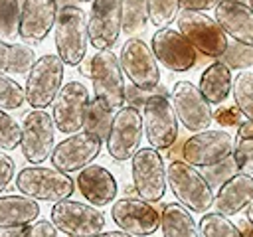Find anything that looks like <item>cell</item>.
<instances>
[{"mask_svg": "<svg viewBox=\"0 0 253 237\" xmlns=\"http://www.w3.org/2000/svg\"><path fill=\"white\" fill-rule=\"evenodd\" d=\"M53 40H55L57 55L63 61V65L77 67L85 59L89 45L85 12L73 4L61 6L53 26Z\"/></svg>", "mask_w": 253, "mask_h": 237, "instance_id": "1", "label": "cell"}, {"mask_svg": "<svg viewBox=\"0 0 253 237\" xmlns=\"http://www.w3.org/2000/svg\"><path fill=\"white\" fill-rule=\"evenodd\" d=\"M166 182L176 199L194 213H206L213 205V190L202 172L184 160H174L166 168Z\"/></svg>", "mask_w": 253, "mask_h": 237, "instance_id": "2", "label": "cell"}, {"mask_svg": "<svg viewBox=\"0 0 253 237\" xmlns=\"http://www.w3.org/2000/svg\"><path fill=\"white\" fill-rule=\"evenodd\" d=\"M16 188L22 196L36 201H61L69 199L75 184L69 174L45 166H26L16 174Z\"/></svg>", "mask_w": 253, "mask_h": 237, "instance_id": "3", "label": "cell"}, {"mask_svg": "<svg viewBox=\"0 0 253 237\" xmlns=\"http://www.w3.org/2000/svg\"><path fill=\"white\" fill-rule=\"evenodd\" d=\"M176 22L178 32L198 49V53L211 59H219L223 55L227 47V36L211 16L204 12L182 10Z\"/></svg>", "mask_w": 253, "mask_h": 237, "instance_id": "4", "label": "cell"}, {"mask_svg": "<svg viewBox=\"0 0 253 237\" xmlns=\"http://www.w3.org/2000/svg\"><path fill=\"white\" fill-rule=\"evenodd\" d=\"M63 87V61L59 55L45 53L36 59L26 77V101L32 109L49 107Z\"/></svg>", "mask_w": 253, "mask_h": 237, "instance_id": "5", "label": "cell"}, {"mask_svg": "<svg viewBox=\"0 0 253 237\" xmlns=\"http://www.w3.org/2000/svg\"><path fill=\"white\" fill-rule=\"evenodd\" d=\"M57 231L69 237H95L105 229V215L99 207L75 199L55 201L49 219Z\"/></svg>", "mask_w": 253, "mask_h": 237, "instance_id": "6", "label": "cell"}, {"mask_svg": "<svg viewBox=\"0 0 253 237\" xmlns=\"http://www.w3.org/2000/svg\"><path fill=\"white\" fill-rule=\"evenodd\" d=\"M91 83L95 97L113 111L125 107V73L119 57L111 49H101L91 57Z\"/></svg>", "mask_w": 253, "mask_h": 237, "instance_id": "7", "label": "cell"}, {"mask_svg": "<svg viewBox=\"0 0 253 237\" xmlns=\"http://www.w3.org/2000/svg\"><path fill=\"white\" fill-rule=\"evenodd\" d=\"M132 186L140 199L154 203L166 194V166L156 148H138L130 158Z\"/></svg>", "mask_w": 253, "mask_h": 237, "instance_id": "8", "label": "cell"}, {"mask_svg": "<svg viewBox=\"0 0 253 237\" xmlns=\"http://www.w3.org/2000/svg\"><path fill=\"white\" fill-rule=\"evenodd\" d=\"M140 111L142 128L150 148L168 150L178 138V117L172 101L166 95H152Z\"/></svg>", "mask_w": 253, "mask_h": 237, "instance_id": "9", "label": "cell"}, {"mask_svg": "<svg viewBox=\"0 0 253 237\" xmlns=\"http://www.w3.org/2000/svg\"><path fill=\"white\" fill-rule=\"evenodd\" d=\"M55 142V124L47 111L34 109L22 120V156L32 164L40 166L53 152Z\"/></svg>", "mask_w": 253, "mask_h": 237, "instance_id": "10", "label": "cell"}, {"mask_svg": "<svg viewBox=\"0 0 253 237\" xmlns=\"http://www.w3.org/2000/svg\"><path fill=\"white\" fill-rule=\"evenodd\" d=\"M121 67L130 85L152 91L160 85V69L152 47L140 38H128L121 47Z\"/></svg>", "mask_w": 253, "mask_h": 237, "instance_id": "11", "label": "cell"}, {"mask_svg": "<svg viewBox=\"0 0 253 237\" xmlns=\"http://www.w3.org/2000/svg\"><path fill=\"white\" fill-rule=\"evenodd\" d=\"M142 132H144V128H142L140 111L134 107H128V105L121 107L113 117V124L109 128V134L105 140L109 156L117 162L130 160L140 146Z\"/></svg>", "mask_w": 253, "mask_h": 237, "instance_id": "12", "label": "cell"}, {"mask_svg": "<svg viewBox=\"0 0 253 237\" xmlns=\"http://www.w3.org/2000/svg\"><path fill=\"white\" fill-rule=\"evenodd\" d=\"M233 154V136L227 130H202L186 138L182 160L194 168H210Z\"/></svg>", "mask_w": 253, "mask_h": 237, "instance_id": "13", "label": "cell"}, {"mask_svg": "<svg viewBox=\"0 0 253 237\" xmlns=\"http://www.w3.org/2000/svg\"><path fill=\"white\" fill-rule=\"evenodd\" d=\"M170 101H172L178 120L182 122L186 130L196 134V132L210 128L213 120V111L194 83L176 81L170 93Z\"/></svg>", "mask_w": 253, "mask_h": 237, "instance_id": "14", "label": "cell"}, {"mask_svg": "<svg viewBox=\"0 0 253 237\" xmlns=\"http://www.w3.org/2000/svg\"><path fill=\"white\" fill-rule=\"evenodd\" d=\"M89 43L101 49H111L123 34V0H93L87 16Z\"/></svg>", "mask_w": 253, "mask_h": 237, "instance_id": "15", "label": "cell"}, {"mask_svg": "<svg viewBox=\"0 0 253 237\" xmlns=\"http://www.w3.org/2000/svg\"><path fill=\"white\" fill-rule=\"evenodd\" d=\"M89 105V91L79 81H69L61 87L51 103V118L59 132L75 134L83 128L85 111Z\"/></svg>", "mask_w": 253, "mask_h": 237, "instance_id": "16", "label": "cell"}, {"mask_svg": "<svg viewBox=\"0 0 253 237\" xmlns=\"http://www.w3.org/2000/svg\"><path fill=\"white\" fill-rule=\"evenodd\" d=\"M101 148H103V140L83 130V132L69 134L65 140L57 142L49 160H51V166L63 174L77 172V170L81 172L83 168L91 166V162L99 156Z\"/></svg>", "mask_w": 253, "mask_h": 237, "instance_id": "17", "label": "cell"}, {"mask_svg": "<svg viewBox=\"0 0 253 237\" xmlns=\"http://www.w3.org/2000/svg\"><path fill=\"white\" fill-rule=\"evenodd\" d=\"M117 227L132 237H148L160 227V211L140 198H121L111 207Z\"/></svg>", "mask_w": 253, "mask_h": 237, "instance_id": "18", "label": "cell"}, {"mask_svg": "<svg viewBox=\"0 0 253 237\" xmlns=\"http://www.w3.org/2000/svg\"><path fill=\"white\" fill-rule=\"evenodd\" d=\"M150 47L156 61L170 71L184 73L198 65V49L178 30L160 28L158 32H154Z\"/></svg>", "mask_w": 253, "mask_h": 237, "instance_id": "19", "label": "cell"}, {"mask_svg": "<svg viewBox=\"0 0 253 237\" xmlns=\"http://www.w3.org/2000/svg\"><path fill=\"white\" fill-rule=\"evenodd\" d=\"M57 12V0H22L18 36L32 45L43 41L55 26Z\"/></svg>", "mask_w": 253, "mask_h": 237, "instance_id": "20", "label": "cell"}, {"mask_svg": "<svg viewBox=\"0 0 253 237\" xmlns=\"http://www.w3.org/2000/svg\"><path fill=\"white\" fill-rule=\"evenodd\" d=\"M217 26L235 41L253 45V10L245 2L221 0L213 14Z\"/></svg>", "mask_w": 253, "mask_h": 237, "instance_id": "21", "label": "cell"}, {"mask_svg": "<svg viewBox=\"0 0 253 237\" xmlns=\"http://www.w3.org/2000/svg\"><path fill=\"white\" fill-rule=\"evenodd\" d=\"M77 190L91 205L101 207V205H109L115 199L119 186L115 176L105 166L91 164L77 174Z\"/></svg>", "mask_w": 253, "mask_h": 237, "instance_id": "22", "label": "cell"}, {"mask_svg": "<svg viewBox=\"0 0 253 237\" xmlns=\"http://www.w3.org/2000/svg\"><path fill=\"white\" fill-rule=\"evenodd\" d=\"M251 201H253V176L241 172H237L233 178L221 184L217 188V194L213 196L215 211L225 217L235 215L241 209L249 207Z\"/></svg>", "mask_w": 253, "mask_h": 237, "instance_id": "23", "label": "cell"}, {"mask_svg": "<svg viewBox=\"0 0 253 237\" xmlns=\"http://www.w3.org/2000/svg\"><path fill=\"white\" fill-rule=\"evenodd\" d=\"M40 217V205L26 196H0V229L28 227Z\"/></svg>", "mask_w": 253, "mask_h": 237, "instance_id": "24", "label": "cell"}, {"mask_svg": "<svg viewBox=\"0 0 253 237\" xmlns=\"http://www.w3.org/2000/svg\"><path fill=\"white\" fill-rule=\"evenodd\" d=\"M198 89L210 105H221L231 95V89H233L231 69L225 67L221 61L210 63L200 77Z\"/></svg>", "mask_w": 253, "mask_h": 237, "instance_id": "25", "label": "cell"}, {"mask_svg": "<svg viewBox=\"0 0 253 237\" xmlns=\"http://www.w3.org/2000/svg\"><path fill=\"white\" fill-rule=\"evenodd\" d=\"M160 227L164 237H200V229L192 217V211L176 201L162 207Z\"/></svg>", "mask_w": 253, "mask_h": 237, "instance_id": "26", "label": "cell"}, {"mask_svg": "<svg viewBox=\"0 0 253 237\" xmlns=\"http://www.w3.org/2000/svg\"><path fill=\"white\" fill-rule=\"evenodd\" d=\"M36 63V53L28 43H8L0 40V73L22 75Z\"/></svg>", "mask_w": 253, "mask_h": 237, "instance_id": "27", "label": "cell"}, {"mask_svg": "<svg viewBox=\"0 0 253 237\" xmlns=\"http://www.w3.org/2000/svg\"><path fill=\"white\" fill-rule=\"evenodd\" d=\"M113 117H115V111L111 107H107L101 99L93 97V99H89V105H87V111H85L83 130L101 138V140H107L109 128L113 124Z\"/></svg>", "mask_w": 253, "mask_h": 237, "instance_id": "28", "label": "cell"}, {"mask_svg": "<svg viewBox=\"0 0 253 237\" xmlns=\"http://www.w3.org/2000/svg\"><path fill=\"white\" fill-rule=\"evenodd\" d=\"M231 158L241 174H253V120H241L237 126Z\"/></svg>", "mask_w": 253, "mask_h": 237, "instance_id": "29", "label": "cell"}, {"mask_svg": "<svg viewBox=\"0 0 253 237\" xmlns=\"http://www.w3.org/2000/svg\"><path fill=\"white\" fill-rule=\"evenodd\" d=\"M148 6L146 0H123V34L136 38L146 30Z\"/></svg>", "mask_w": 253, "mask_h": 237, "instance_id": "30", "label": "cell"}, {"mask_svg": "<svg viewBox=\"0 0 253 237\" xmlns=\"http://www.w3.org/2000/svg\"><path fill=\"white\" fill-rule=\"evenodd\" d=\"M200 237H243L239 227L221 213H204L200 219Z\"/></svg>", "mask_w": 253, "mask_h": 237, "instance_id": "31", "label": "cell"}, {"mask_svg": "<svg viewBox=\"0 0 253 237\" xmlns=\"http://www.w3.org/2000/svg\"><path fill=\"white\" fill-rule=\"evenodd\" d=\"M231 95L239 113L247 120H253V73L251 71H239V75L233 79Z\"/></svg>", "mask_w": 253, "mask_h": 237, "instance_id": "32", "label": "cell"}, {"mask_svg": "<svg viewBox=\"0 0 253 237\" xmlns=\"http://www.w3.org/2000/svg\"><path fill=\"white\" fill-rule=\"evenodd\" d=\"M217 61H221L229 69L247 71V67L253 65V45L231 40V41H227V47H225L223 55Z\"/></svg>", "mask_w": 253, "mask_h": 237, "instance_id": "33", "label": "cell"}, {"mask_svg": "<svg viewBox=\"0 0 253 237\" xmlns=\"http://www.w3.org/2000/svg\"><path fill=\"white\" fill-rule=\"evenodd\" d=\"M20 0H0V40L12 41L20 30Z\"/></svg>", "mask_w": 253, "mask_h": 237, "instance_id": "34", "label": "cell"}, {"mask_svg": "<svg viewBox=\"0 0 253 237\" xmlns=\"http://www.w3.org/2000/svg\"><path fill=\"white\" fill-rule=\"evenodd\" d=\"M148 20L160 30L168 28L180 14V0H146Z\"/></svg>", "mask_w": 253, "mask_h": 237, "instance_id": "35", "label": "cell"}, {"mask_svg": "<svg viewBox=\"0 0 253 237\" xmlns=\"http://www.w3.org/2000/svg\"><path fill=\"white\" fill-rule=\"evenodd\" d=\"M26 103V91L16 79H10L6 73H0V109L18 111Z\"/></svg>", "mask_w": 253, "mask_h": 237, "instance_id": "36", "label": "cell"}, {"mask_svg": "<svg viewBox=\"0 0 253 237\" xmlns=\"http://www.w3.org/2000/svg\"><path fill=\"white\" fill-rule=\"evenodd\" d=\"M22 142V126L10 113L0 109V148L2 150H14Z\"/></svg>", "mask_w": 253, "mask_h": 237, "instance_id": "37", "label": "cell"}, {"mask_svg": "<svg viewBox=\"0 0 253 237\" xmlns=\"http://www.w3.org/2000/svg\"><path fill=\"white\" fill-rule=\"evenodd\" d=\"M237 172H239V170H237V166H235L233 158L229 156L227 160H223V162H219V164H215V166L206 168L204 178L208 180L210 188L213 190V188H219L221 184H225V182H227L229 178H233Z\"/></svg>", "mask_w": 253, "mask_h": 237, "instance_id": "38", "label": "cell"}, {"mask_svg": "<svg viewBox=\"0 0 253 237\" xmlns=\"http://www.w3.org/2000/svg\"><path fill=\"white\" fill-rule=\"evenodd\" d=\"M152 95H166L168 97V91H166V87H154L152 91H144V89H138V87H134V85H126L125 87V103L128 105V107H134V109H142L144 107V103L152 97Z\"/></svg>", "mask_w": 253, "mask_h": 237, "instance_id": "39", "label": "cell"}, {"mask_svg": "<svg viewBox=\"0 0 253 237\" xmlns=\"http://www.w3.org/2000/svg\"><path fill=\"white\" fill-rule=\"evenodd\" d=\"M24 237H57V229L47 219H38L26 227Z\"/></svg>", "mask_w": 253, "mask_h": 237, "instance_id": "40", "label": "cell"}, {"mask_svg": "<svg viewBox=\"0 0 253 237\" xmlns=\"http://www.w3.org/2000/svg\"><path fill=\"white\" fill-rule=\"evenodd\" d=\"M14 174H16V164H14V160H12L6 152H0V196H2V192L10 186Z\"/></svg>", "mask_w": 253, "mask_h": 237, "instance_id": "41", "label": "cell"}, {"mask_svg": "<svg viewBox=\"0 0 253 237\" xmlns=\"http://www.w3.org/2000/svg\"><path fill=\"white\" fill-rule=\"evenodd\" d=\"M213 118L221 126H239L241 124V113L237 107H223L213 113Z\"/></svg>", "mask_w": 253, "mask_h": 237, "instance_id": "42", "label": "cell"}, {"mask_svg": "<svg viewBox=\"0 0 253 237\" xmlns=\"http://www.w3.org/2000/svg\"><path fill=\"white\" fill-rule=\"evenodd\" d=\"M221 0H180L182 10H192V12H206L210 8H215Z\"/></svg>", "mask_w": 253, "mask_h": 237, "instance_id": "43", "label": "cell"}, {"mask_svg": "<svg viewBox=\"0 0 253 237\" xmlns=\"http://www.w3.org/2000/svg\"><path fill=\"white\" fill-rule=\"evenodd\" d=\"M184 142H186V140H182V138L178 136V138H176V142H174V144H172V146L166 150V152H168V158H172V162H174V160H182Z\"/></svg>", "mask_w": 253, "mask_h": 237, "instance_id": "44", "label": "cell"}, {"mask_svg": "<svg viewBox=\"0 0 253 237\" xmlns=\"http://www.w3.org/2000/svg\"><path fill=\"white\" fill-rule=\"evenodd\" d=\"M26 227H14V229H2L0 237H24Z\"/></svg>", "mask_w": 253, "mask_h": 237, "instance_id": "45", "label": "cell"}, {"mask_svg": "<svg viewBox=\"0 0 253 237\" xmlns=\"http://www.w3.org/2000/svg\"><path fill=\"white\" fill-rule=\"evenodd\" d=\"M95 237H132V235H128L125 231H105V233H99Z\"/></svg>", "mask_w": 253, "mask_h": 237, "instance_id": "46", "label": "cell"}, {"mask_svg": "<svg viewBox=\"0 0 253 237\" xmlns=\"http://www.w3.org/2000/svg\"><path fill=\"white\" fill-rule=\"evenodd\" d=\"M79 71H81L83 75H91V59H83V61L79 63Z\"/></svg>", "mask_w": 253, "mask_h": 237, "instance_id": "47", "label": "cell"}, {"mask_svg": "<svg viewBox=\"0 0 253 237\" xmlns=\"http://www.w3.org/2000/svg\"><path fill=\"white\" fill-rule=\"evenodd\" d=\"M247 219L253 223V201L249 203V207H247Z\"/></svg>", "mask_w": 253, "mask_h": 237, "instance_id": "48", "label": "cell"}, {"mask_svg": "<svg viewBox=\"0 0 253 237\" xmlns=\"http://www.w3.org/2000/svg\"><path fill=\"white\" fill-rule=\"evenodd\" d=\"M247 6H249V8L253 10V0H247Z\"/></svg>", "mask_w": 253, "mask_h": 237, "instance_id": "49", "label": "cell"}, {"mask_svg": "<svg viewBox=\"0 0 253 237\" xmlns=\"http://www.w3.org/2000/svg\"><path fill=\"white\" fill-rule=\"evenodd\" d=\"M245 237H253V227H251V229H249V233H247V235H245Z\"/></svg>", "mask_w": 253, "mask_h": 237, "instance_id": "50", "label": "cell"}, {"mask_svg": "<svg viewBox=\"0 0 253 237\" xmlns=\"http://www.w3.org/2000/svg\"><path fill=\"white\" fill-rule=\"evenodd\" d=\"M79 2H89V0H79Z\"/></svg>", "mask_w": 253, "mask_h": 237, "instance_id": "51", "label": "cell"}, {"mask_svg": "<svg viewBox=\"0 0 253 237\" xmlns=\"http://www.w3.org/2000/svg\"><path fill=\"white\" fill-rule=\"evenodd\" d=\"M237 2H241V0H237Z\"/></svg>", "mask_w": 253, "mask_h": 237, "instance_id": "52", "label": "cell"}]
</instances>
